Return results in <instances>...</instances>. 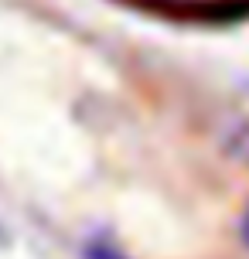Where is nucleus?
<instances>
[{
	"label": "nucleus",
	"instance_id": "f257e3e1",
	"mask_svg": "<svg viewBox=\"0 0 249 259\" xmlns=\"http://www.w3.org/2000/svg\"><path fill=\"white\" fill-rule=\"evenodd\" d=\"M242 235H246V242H249V215H246V225H242Z\"/></svg>",
	"mask_w": 249,
	"mask_h": 259
}]
</instances>
